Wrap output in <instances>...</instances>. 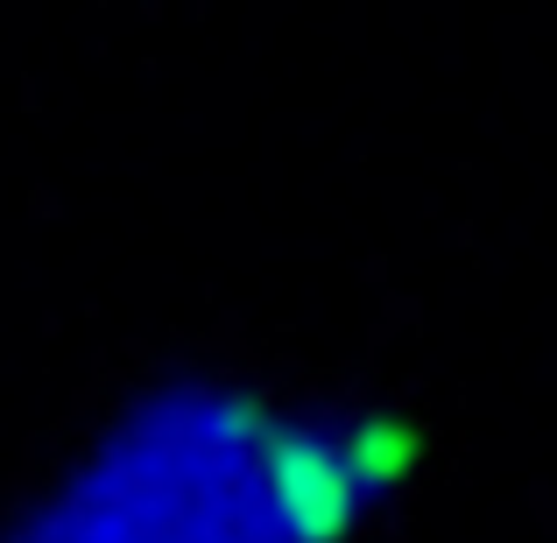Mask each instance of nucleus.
I'll list each match as a JSON object with an SVG mask.
<instances>
[{"label": "nucleus", "mask_w": 557, "mask_h": 543, "mask_svg": "<svg viewBox=\"0 0 557 543\" xmlns=\"http://www.w3.org/2000/svg\"><path fill=\"white\" fill-rule=\"evenodd\" d=\"M368 480L346 431L240 388L141 403L14 543H346Z\"/></svg>", "instance_id": "nucleus-1"}]
</instances>
